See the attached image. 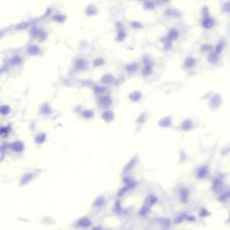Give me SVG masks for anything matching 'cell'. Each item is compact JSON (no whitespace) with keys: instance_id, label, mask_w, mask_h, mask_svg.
Returning <instances> with one entry per match:
<instances>
[{"instance_id":"obj_23","label":"cell","mask_w":230,"mask_h":230,"mask_svg":"<svg viewBox=\"0 0 230 230\" xmlns=\"http://www.w3.org/2000/svg\"><path fill=\"white\" fill-rule=\"evenodd\" d=\"M47 38H48V33L46 31H44V30H41V32L40 33V34H39L37 39L40 41H43V40H45Z\"/></svg>"},{"instance_id":"obj_5","label":"cell","mask_w":230,"mask_h":230,"mask_svg":"<svg viewBox=\"0 0 230 230\" xmlns=\"http://www.w3.org/2000/svg\"><path fill=\"white\" fill-rule=\"evenodd\" d=\"M165 16L166 17H170V18H179V17H182V13L176 9V8H172V7H168L165 9Z\"/></svg>"},{"instance_id":"obj_9","label":"cell","mask_w":230,"mask_h":230,"mask_svg":"<svg viewBox=\"0 0 230 230\" xmlns=\"http://www.w3.org/2000/svg\"><path fill=\"white\" fill-rule=\"evenodd\" d=\"M26 52L28 55H30L32 57H35V56H39L41 53V49L39 47V45L33 44L27 48Z\"/></svg>"},{"instance_id":"obj_3","label":"cell","mask_w":230,"mask_h":230,"mask_svg":"<svg viewBox=\"0 0 230 230\" xmlns=\"http://www.w3.org/2000/svg\"><path fill=\"white\" fill-rule=\"evenodd\" d=\"M197 59L193 56H187L183 60L182 67L184 69H192L197 66Z\"/></svg>"},{"instance_id":"obj_6","label":"cell","mask_w":230,"mask_h":230,"mask_svg":"<svg viewBox=\"0 0 230 230\" xmlns=\"http://www.w3.org/2000/svg\"><path fill=\"white\" fill-rule=\"evenodd\" d=\"M74 67L78 71L85 70L86 68L88 67V61L86 60L85 59H83V58H79V59H77L75 60Z\"/></svg>"},{"instance_id":"obj_11","label":"cell","mask_w":230,"mask_h":230,"mask_svg":"<svg viewBox=\"0 0 230 230\" xmlns=\"http://www.w3.org/2000/svg\"><path fill=\"white\" fill-rule=\"evenodd\" d=\"M160 40H161L162 48H163V50H164L165 51H169V50H172V42H174V41H172V40H171L170 39H168L165 35L163 36V37L160 39Z\"/></svg>"},{"instance_id":"obj_14","label":"cell","mask_w":230,"mask_h":230,"mask_svg":"<svg viewBox=\"0 0 230 230\" xmlns=\"http://www.w3.org/2000/svg\"><path fill=\"white\" fill-rule=\"evenodd\" d=\"M138 68H139V66L137 62H131L125 66V69L127 70L128 73H135Z\"/></svg>"},{"instance_id":"obj_8","label":"cell","mask_w":230,"mask_h":230,"mask_svg":"<svg viewBox=\"0 0 230 230\" xmlns=\"http://www.w3.org/2000/svg\"><path fill=\"white\" fill-rule=\"evenodd\" d=\"M116 36H115V40L117 42H123L127 38V32L125 30V27L116 29Z\"/></svg>"},{"instance_id":"obj_18","label":"cell","mask_w":230,"mask_h":230,"mask_svg":"<svg viewBox=\"0 0 230 230\" xmlns=\"http://www.w3.org/2000/svg\"><path fill=\"white\" fill-rule=\"evenodd\" d=\"M31 23L28 22H21L19 23H17L14 27V30L16 31H22V30H26V29L30 28Z\"/></svg>"},{"instance_id":"obj_20","label":"cell","mask_w":230,"mask_h":230,"mask_svg":"<svg viewBox=\"0 0 230 230\" xmlns=\"http://www.w3.org/2000/svg\"><path fill=\"white\" fill-rule=\"evenodd\" d=\"M40 32H41V29H40V28L37 27V26H33V27L30 28V34H31V36H32L33 38H34V39L38 38V36H39V34H40Z\"/></svg>"},{"instance_id":"obj_24","label":"cell","mask_w":230,"mask_h":230,"mask_svg":"<svg viewBox=\"0 0 230 230\" xmlns=\"http://www.w3.org/2000/svg\"><path fill=\"white\" fill-rule=\"evenodd\" d=\"M51 12H52V9H51V8H48V10L46 11V13H45V16H49L50 14L51 13Z\"/></svg>"},{"instance_id":"obj_19","label":"cell","mask_w":230,"mask_h":230,"mask_svg":"<svg viewBox=\"0 0 230 230\" xmlns=\"http://www.w3.org/2000/svg\"><path fill=\"white\" fill-rule=\"evenodd\" d=\"M213 49H214V47H213L211 44H209V43H208V42L203 43V44L200 46V50H201V52L206 53V54L211 52V51L213 50Z\"/></svg>"},{"instance_id":"obj_28","label":"cell","mask_w":230,"mask_h":230,"mask_svg":"<svg viewBox=\"0 0 230 230\" xmlns=\"http://www.w3.org/2000/svg\"><path fill=\"white\" fill-rule=\"evenodd\" d=\"M229 28H230V23H229Z\"/></svg>"},{"instance_id":"obj_10","label":"cell","mask_w":230,"mask_h":230,"mask_svg":"<svg viewBox=\"0 0 230 230\" xmlns=\"http://www.w3.org/2000/svg\"><path fill=\"white\" fill-rule=\"evenodd\" d=\"M220 60V55L216 53L214 50L207 54V61L209 64H217Z\"/></svg>"},{"instance_id":"obj_1","label":"cell","mask_w":230,"mask_h":230,"mask_svg":"<svg viewBox=\"0 0 230 230\" xmlns=\"http://www.w3.org/2000/svg\"><path fill=\"white\" fill-rule=\"evenodd\" d=\"M201 21H200V25L204 30H211L214 28L216 24V20L213 18V16H210V11L209 6H204L201 9Z\"/></svg>"},{"instance_id":"obj_4","label":"cell","mask_w":230,"mask_h":230,"mask_svg":"<svg viewBox=\"0 0 230 230\" xmlns=\"http://www.w3.org/2000/svg\"><path fill=\"white\" fill-rule=\"evenodd\" d=\"M99 8L96 5L94 4H89L86 6V7L84 8V14L86 16L88 17H93V16H96L97 14H99Z\"/></svg>"},{"instance_id":"obj_26","label":"cell","mask_w":230,"mask_h":230,"mask_svg":"<svg viewBox=\"0 0 230 230\" xmlns=\"http://www.w3.org/2000/svg\"><path fill=\"white\" fill-rule=\"evenodd\" d=\"M131 1H137V2H142L143 0H131Z\"/></svg>"},{"instance_id":"obj_7","label":"cell","mask_w":230,"mask_h":230,"mask_svg":"<svg viewBox=\"0 0 230 230\" xmlns=\"http://www.w3.org/2000/svg\"><path fill=\"white\" fill-rule=\"evenodd\" d=\"M165 36H166L168 39H170L172 41H175V40H176L179 39V37H180V32H179V30H178L177 28L172 27V28L168 29V31H167Z\"/></svg>"},{"instance_id":"obj_12","label":"cell","mask_w":230,"mask_h":230,"mask_svg":"<svg viewBox=\"0 0 230 230\" xmlns=\"http://www.w3.org/2000/svg\"><path fill=\"white\" fill-rule=\"evenodd\" d=\"M226 48V40L224 39H220L218 42H217V44L215 45L213 50L216 52V53H218V54H221L223 52V50H225Z\"/></svg>"},{"instance_id":"obj_15","label":"cell","mask_w":230,"mask_h":230,"mask_svg":"<svg viewBox=\"0 0 230 230\" xmlns=\"http://www.w3.org/2000/svg\"><path fill=\"white\" fill-rule=\"evenodd\" d=\"M23 61V57L19 56V55H16L11 58L10 60V65L12 66H20Z\"/></svg>"},{"instance_id":"obj_17","label":"cell","mask_w":230,"mask_h":230,"mask_svg":"<svg viewBox=\"0 0 230 230\" xmlns=\"http://www.w3.org/2000/svg\"><path fill=\"white\" fill-rule=\"evenodd\" d=\"M128 24H129V27L131 29H134V30H140V29H142L144 27L143 23L140 21H137V20L129 21Z\"/></svg>"},{"instance_id":"obj_16","label":"cell","mask_w":230,"mask_h":230,"mask_svg":"<svg viewBox=\"0 0 230 230\" xmlns=\"http://www.w3.org/2000/svg\"><path fill=\"white\" fill-rule=\"evenodd\" d=\"M52 21L53 22H56V23H64L66 20H67V16L64 13H56L52 16Z\"/></svg>"},{"instance_id":"obj_2","label":"cell","mask_w":230,"mask_h":230,"mask_svg":"<svg viewBox=\"0 0 230 230\" xmlns=\"http://www.w3.org/2000/svg\"><path fill=\"white\" fill-rule=\"evenodd\" d=\"M154 68V61L148 55L143 56L142 58V68L141 73L143 76H149L152 74Z\"/></svg>"},{"instance_id":"obj_27","label":"cell","mask_w":230,"mask_h":230,"mask_svg":"<svg viewBox=\"0 0 230 230\" xmlns=\"http://www.w3.org/2000/svg\"><path fill=\"white\" fill-rule=\"evenodd\" d=\"M3 33H4V32H0V38H1V37H2Z\"/></svg>"},{"instance_id":"obj_21","label":"cell","mask_w":230,"mask_h":230,"mask_svg":"<svg viewBox=\"0 0 230 230\" xmlns=\"http://www.w3.org/2000/svg\"><path fill=\"white\" fill-rule=\"evenodd\" d=\"M104 63H105V60H104V58L98 57V58H95V59L94 60L93 66H94V67H101V66L104 65Z\"/></svg>"},{"instance_id":"obj_13","label":"cell","mask_w":230,"mask_h":230,"mask_svg":"<svg viewBox=\"0 0 230 230\" xmlns=\"http://www.w3.org/2000/svg\"><path fill=\"white\" fill-rule=\"evenodd\" d=\"M142 6L143 8L147 11H152L155 8L156 4L154 0H143L142 1Z\"/></svg>"},{"instance_id":"obj_22","label":"cell","mask_w":230,"mask_h":230,"mask_svg":"<svg viewBox=\"0 0 230 230\" xmlns=\"http://www.w3.org/2000/svg\"><path fill=\"white\" fill-rule=\"evenodd\" d=\"M221 10L224 13H228L230 14V1H227L224 3L221 6Z\"/></svg>"},{"instance_id":"obj_25","label":"cell","mask_w":230,"mask_h":230,"mask_svg":"<svg viewBox=\"0 0 230 230\" xmlns=\"http://www.w3.org/2000/svg\"><path fill=\"white\" fill-rule=\"evenodd\" d=\"M161 4H168L169 2H171V0H158Z\"/></svg>"}]
</instances>
